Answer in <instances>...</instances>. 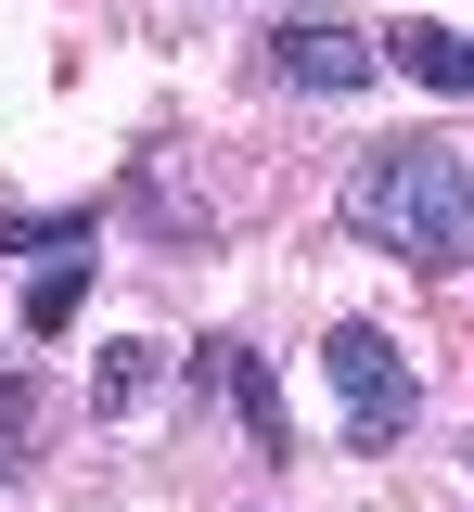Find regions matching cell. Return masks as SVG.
<instances>
[{"instance_id":"1","label":"cell","mask_w":474,"mask_h":512,"mask_svg":"<svg viewBox=\"0 0 474 512\" xmlns=\"http://www.w3.org/2000/svg\"><path fill=\"white\" fill-rule=\"evenodd\" d=\"M346 218H359L385 256H410V269H462L474 256V180H462L449 141H385V154H359Z\"/></svg>"},{"instance_id":"2","label":"cell","mask_w":474,"mask_h":512,"mask_svg":"<svg viewBox=\"0 0 474 512\" xmlns=\"http://www.w3.org/2000/svg\"><path fill=\"white\" fill-rule=\"evenodd\" d=\"M321 372H334V397H346V448H398V436H410L423 384H410V359L372 333V320H346L334 346H321Z\"/></svg>"},{"instance_id":"3","label":"cell","mask_w":474,"mask_h":512,"mask_svg":"<svg viewBox=\"0 0 474 512\" xmlns=\"http://www.w3.org/2000/svg\"><path fill=\"white\" fill-rule=\"evenodd\" d=\"M385 64V39H359L346 13H295V26H270V77L282 90H359Z\"/></svg>"},{"instance_id":"4","label":"cell","mask_w":474,"mask_h":512,"mask_svg":"<svg viewBox=\"0 0 474 512\" xmlns=\"http://www.w3.org/2000/svg\"><path fill=\"white\" fill-rule=\"evenodd\" d=\"M385 64L423 77V90H462V103H474V39H462V26H385Z\"/></svg>"},{"instance_id":"5","label":"cell","mask_w":474,"mask_h":512,"mask_svg":"<svg viewBox=\"0 0 474 512\" xmlns=\"http://www.w3.org/2000/svg\"><path fill=\"white\" fill-rule=\"evenodd\" d=\"M193 372L218 384V397H231V410H244V436H257V448H270V461H282V397H270V372H257V359H244V346H205Z\"/></svg>"},{"instance_id":"6","label":"cell","mask_w":474,"mask_h":512,"mask_svg":"<svg viewBox=\"0 0 474 512\" xmlns=\"http://www.w3.org/2000/svg\"><path fill=\"white\" fill-rule=\"evenodd\" d=\"M77 282H90L77 256H65V269H39V295H26V320H39V333H65V320H77Z\"/></svg>"},{"instance_id":"7","label":"cell","mask_w":474,"mask_h":512,"mask_svg":"<svg viewBox=\"0 0 474 512\" xmlns=\"http://www.w3.org/2000/svg\"><path fill=\"white\" fill-rule=\"evenodd\" d=\"M141 359H154V346H103V384H90V397H103V410H129V397H141Z\"/></svg>"}]
</instances>
